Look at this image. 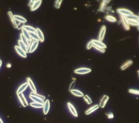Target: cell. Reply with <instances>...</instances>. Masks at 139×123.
Wrapping results in <instances>:
<instances>
[{
  "label": "cell",
  "instance_id": "60d3db41",
  "mask_svg": "<svg viewBox=\"0 0 139 123\" xmlns=\"http://www.w3.org/2000/svg\"><path fill=\"white\" fill-rule=\"evenodd\" d=\"M2 62L1 60H0V67H1V65H2Z\"/></svg>",
  "mask_w": 139,
  "mask_h": 123
},
{
  "label": "cell",
  "instance_id": "1f68e13d",
  "mask_svg": "<svg viewBox=\"0 0 139 123\" xmlns=\"http://www.w3.org/2000/svg\"><path fill=\"white\" fill-rule=\"evenodd\" d=\"M29 34L32 39H33L35 41H39V37L38 36L36 33H29Z\"/></svg>",
  "mask_w": 139,
  "mask_h": 123
},
{
  "label": "cell",
  "instance_id": "3957f363",
  "mask_svg": "<svg viewBox=\"0 0 139 123\" xmlns=\"http://www.w3.org/2000/svg\"><path fill=\"white\" fill-rule=\"evenodd\" d=\"M106 31H107V27H106V26H104V25H103V26H102V27H101L99 33V35H98V40H99V41H102L103 39H104Z\"/></svg>",
  "mask_w": 139,
  "mask_h": 123
},
{
  "label": "cell",
  "instance_id": "d4e9b609",
  "mask_svg": "<svg viewBox=\"0 0 139 123\" xmlns=\"http://www.w3.org/2000/svg\"><path fill=\"white\" fill-rule=\"evenodd\" d=\"M39 41H35L34 42V43L32 44V45L31 46V49H30V51L29 53H32L35 51V50L37 48L38 46L39 45Z\"/></svg>",
  "mask_w": 139,
  "mask_h": 123
},
{
  "label": "cell",
  "instance_id": "9c48e42d",
  "mask_svg": "<svg viewBox=\"0 0 139 123\" xmlns=\"http://www.w3.org/2000/svg\"><path fill=\"white\" fill-rule=\"evenodd\" d=\"M50 108V102L49 100H46L44 104V107H43V111H44V114H47L48 112H49Z\"/></svg>",
  "mask_w": 139,
  "mask_h": 123
},
{
  "label": "cell",
  "instance_id": "83f0119b",
  "mask_svg": "<svg viewBox=\"0 0 139 123\" xmlns=\"http://www.w3.org/2000/svg\"><path fill=\"white\" fill-rule=\"evenodd\" d=\"M105 19L109 22H113V23L114 22H116V19L115 17H114L112 15H107L105 17Z\"/></svg>",
  "mask_w": 139,
  "mask_h": 123
},
{
  "label": "cell",
  "instance_id": "6da1fadb",
  "mask_svg": "<svg viewBox=\"0 0 139 123\" xmlns=\"http://www.w3.org/2000/svg\"><path fill=\"white\" fill-rule=\"evenodd\" d=\"M117 12L120 15V16L127 17L134 14L133 11L125 8H118L117 9Z\"/></svg>",
  "mask_w": 139,
  "mask_h": 123
},
{
  "label": "cell",
  "instance_id": "2e32d148",
  "mask_svg": "<svg viewBox=\"0 0 139 123\" xmlns=\"http://www.w3.org/2000/svg\"><path fill=\"white\" fill-rule=\"evenodd\" d=\"M132 64H133V61H131V60H128V61H127L126 62H125V63H124L122 65V66H121V70L123 71V70H125L127 68H128V67H129Z\"/></svg>",
  "mask_w": 139,
  "mask_h": 123
},
{
  "label": "cell",
  "instance_id": "7402d4cb",
  "mask_svg": "<svg viewBox=\"0 0 139 123\" xmlns=\"http://www.w3.org/2000/svg\"><path fill=\"white\" fill-rule=\"evenodd\" d=\"M110 2V1H103L102 3H101V5L100 6V11L102 12L104 11L106 9V7H107V5L109 3V2Z\"/></svg>",
  "mask_w": 139,
  "mask_h": 123
},
{
  "label": "cell",
  "instance_id": "484cf974",
  "mask_svg": "<svg viewBox=\"0 0 139 123\" xmlns=\"http://www.w3.org/2000/svg\"><path fill=\"white\" fill-rule=\"evenodd\" d=\"M128 20H134V21H139V16L133 14L131 15L130 16H128L126 17Z\"/></svg>",
  "mask_w": 139,
  "mask_h": 123
},
{
  "label": "cell",
  "instance_id": "f35d334b",
  "mask_svg": "<svg viewBox=\"0 0 139 123\" xmlns=\"http://www.w3.org/2000/svg\"><path fill=\"white\" fill-rule=\"evenodd\" d=\"M107 115L108 117V118H109V119H112L114 118V115L112 113H109V114H107Z\"/></svg>",
  "mask_w": 139,
  "mask_h": 123
},
{
  "label": "cell",
  "instance_id": "277c9868",
  "mask_svg": "<svg viewBox=\"0 0 139 123\" xmlns=\"http://www.w3.org/2000/svg\"><path fill=\"white\" fill-rule=\"evenodd\" d=\"M120 19L124 28H125L126 30H127V31H129V30L130 29V26L128 23V19L126 18L125 16H120Z\"/></svg>",
  "mask_w": 139,
  "mask_h": 123
},
{
  "label": "cell",
  "instance_id": "ac0fdd59",
  "mask_svg": "<svg viewBox=\"0 0 139 123\" xmlns=\"http://www.w3.org/2000/svg\"><path fill=\"white\" fill-rule=\"evenodd\" d=\"M19 43V47L21 48V49L23 50V51L27 53L28 52V47L26 46V45H25L23 42H22L21 40H19L18 41Z\"/></svg>",
  "mask_w": 139,
  "mask_h": 123
},
{
  "label": "cell",
  "instance_id": "ba28073f",
  "mask_svg": "<svg viewBox=\"0 0 139 123\" xmlns=\"http://www.w3.org/2000/svg\"><path fill=\"white\" fill-rule=\"evenodd\" d=\"M109 99V97L108 95H103V97H102V98L101 99L100 101L99 106L102 108H104L106 104H107V102H108Z\"/></svg>",
  "mask_w": 139,
  "mask_h": 123
},
{
  "label": "cell",
  "instance_id": "4fadbf2b",
  "mask_svg": "<svg viewBox=\"0 0 139 123\" xmlns=\"http://www.w3.org/2000/svg\"><path fill=\"white\" fill-rule=\"evenodd\" d=\"M36 33L37 34L38 36L39 37V41L40 42H44V40H45V37H44V34H43V33L42 32V31L40 30L39 28H37V32Z\"/></svg>",
  "mask_w": 139,
  "mask_h": 123
},
{
  "label": "cell",
  "instance_id": "8d00e7d4",
  "mask_svg": "<svg viewBox=\"0 0 139 123\" xmlns=\"http://www.w3.org/2000/svg\"><path fill=\"white\" fill-rule=\"evenodd\" d=\"M76 80H74V81H73L71 82V84H70V87H69V91H71V90L74 89V88L75 87V85H76Z\"/></svg>",
  "mask_w": 139,
  "mask_h": 123
},
{
  "label": "cell",
  "instance_id": "52a82bcc",
  "mask_svg": "<svg viewBox=\"0 0 139 123\" xmlns=\"http://www.w3.org/2000/svg\"><path fill=\"white\" fill-rule=\"evenodd\" d=\"M92 41L93 45H94V46L102 48L104 49H106V48H107V46L104 43H103L102 41H99L98 40H92Z\"/></svg>",
  "mask_w": 139,
  "mask_h": 123
},
{
  "label": "cell",
  "instance_id": "b9f144b4",
  "mask_svg": "<svg viewBox=\"0 0 139 123\" xmlns=\"http://www.w3.org/2000/svg\"><path fill=\"white\" fill-rule=\"evenodd\" d=\"M0 123H3V121H2V119L1 118H0Z\"/></svg>",
  "mask_w": 139,
  "mask_h": 123
},
{
  "label": "cell",
  "instance_id": "7c38bea8",
  "mask_svg": "<svg viewBox=\"0 0 139 123\" xmlns=\"http://www.w3.org/2000/svg\"><path fill=\"white\" fill-rule=\"evenodd\" d=\"M27 82L28 84V85L29 86L30 88H31L32 92L35 93H37V89L36 88H35V85L33 83V82L32 81V80L29 78H27Z\"/></svg>",
  "mask_w": 139,
  "mask_h": 123
},
{
  "label": "cell",
  "instance_id": "ab89813d",
  "mask_svg": "<svg viewBox=\"0 0 139 123\" xmlns=\"http://www.w3.org/2000/svg\"><path fill=\"white\" fill-rule=\"evenodd\" d=\"M35 2V1H30L29 4H28V6H29V7H32L33 6V4H34Z\"/></svg>",
  "mask_w": 139,
  "mask_h": 123
},
{
  "label": "cell",
  "instance_id": "ffe728a7",
  "mask_svg": "<svg viewBox=\"0 0 139 123\" xmlns=\"http://www.w3.org/2000/svg\"><path fill=\"white\" fill-rule=\"evenodd\" d=\"M29 98L33 100V101H34L35 102H38V103H40V104H44V103H45L44 100H42V99H40L38 97L33 96V95H30Z\"/></svg>",
  "mask_w": 139,
  "mask_h": 123
},
{
  "label": "cell",
  "instance_id": "f546056e",
  "mask_svg": "<svg viewBox=\"0 0 139 123\" xmlns=\"http://www.w3.org/2000/svg\"><path fill=\"white\" fill-rule=\"evenodd\" d=\"M128 23L129 26H138L139 24V22L134 21V20H128Z\"/></svg>",
  "mask_w": 139,
  "mask_h": 123
},
{
  "label": "cell",
  "instance_id": "e575fe53",
  "mask_svg": "<svg viewBox=\"0 0 139 123\" xmlns=\"http://www.w3.org/2000/svg\"><path fill=\"white\" fill-rule=\"evenodd\" d=\"M128 92L130 93L131 94H135V95H139V90L134 89H129Z\"/></svg>",
  "mask_w": 139,
  "mask_h": 123
},
{
  "label": "cell",
  "instance_id": "d590c367",
  "mask_svg": "<svg viewBox=\"0 0 139 123\" xmlns=\"http://www.w3.org/2000/svg\"><path fill=\"white\" fill-rule=\"evenodd\" d=\"M62 0H58V1H55V5H54L55 8L57 9L60 8V6H61V4H62Z\"/></svg>",
  "mask_w": 139,
  "mask_h": 123
},
{
  "label": "cell",
  "instance_id": "5b68a950",
  "mask_svg": "<svg viewBox=\"0 0 139 123\" xmlns=\"http://www.w3.org/2000/svg\"><path fill=\"white\" fill-rule=\"evenodd\" d=\"M17 97H18V98L20 101V102H21L22 106L24 107H27L28 105V103L27 101L26 98H25L24 95L22 93L17 94Z\"/></svg>",
  "mask_w": 139,
  "mask_h": 123
},
{
  "label": "cell",
  "instance_id": "f1b7e54d",
  "mask_svg": "<svg viewBox=\"0 0 139 123\" xmlns=\"http://www.w3.org/2000/svg\"><path fill=\"white\" fill-rule=\"evenodd\" d=\"M30 105L32 107H33L35 108H42L44 107V104H40V103H38V102H31V104H30Z\"/></svg>",
  "mask_w": 139,
  "mask_h": 123
},
{
  "label": "cell",
  "instance_id": "5bb4252c",
  "mask_svg": "<svg viewBox=\"0 0 139 123\" xmlns=\"http://www.w3.org/2000/svg\"><path fill=\"white\" fill-rule=\"evenodd\" d=\"M99 107H100L99 105H94V106L91 107L90 108H89V109L85 111V114L87 115H89L91 113H92V112L95 111L96 110H98Z\"/></svg>",
  "mask_w": 139,
  "mask_h": 123
},
{
  "label": "cell",
  "instance_id": "9a60e30c",
  "mask_svg": "<svg viewBox=\"0 0 139 123\" xmlns=\"http://www.w3.org/2000/svg\"><path fill=\"white\" fill-rule=\"evenodd\" d=\"M28 86V82H26V83H25L24 84H22V85H21L19 87V88L17 89V91L16 92V94H18L20 93H21L23 92L24 91H25V89H26Z\"/></svg>",
  "mask_w": 139,
  "mask_h": 123
},
{
  "label": "cell",
  "instance_id": "cb8c5ba5",
  "mask_svg": "<svg viewBox=\"0 0 139 123\" xmlns=\"http://www.w3.org/2000/svg\"><path fill=\"white\" fill-rule=\"evenodd\" d=\"M14 17L16 21H19L20 22H22V23H26L27 22V20L26 19H25L24 17H22L21 16L19 15H14Z\"/></svg>",
  "mask_w": 139,
  "mask_h": 123
},
{
  "label": "cell",
  "instance_id": "7a4b0ae2",
  "mask_svg": "<svg viewBox=\"0 0 139 123\" xmlns=\"http://www.w3.org/2000/svg\"><path fill=\"white\" fill-rule=\"evenodd\" d=\"M91 72V69L89 68H86V67H82V68H79L75 70V73L77 74H79V75H83V74H86L88 73H89Z\"/></svg>",
  "mask_w": 139,
  "mask_h": 123
},
{
  "label": "cell",
  "instance_id": "30bf717a",
  "mask_svg": "<svg viewBox=\"0 0 139 123\" xmlns=\"http://www.w3.org/2000/svg\"><path fill=\"white\" fill-rule=\"evenodd\" d=\"M15 49L16 52L20 55V56L24 57V58H26V57H27V55H26V53H25L23 50L20 48L19 46H15Z\"/></svg>",
  "mask_w": 139,
  "mask_h": 123
},
{
  "label": "cell",
  "instance_id": "7bdbcfd3",
  "mask_svg": "<svg viewBox=\"0 0 139 123\" xmlns=\"http://www.w3.org/2000/svg\"><path fill=\"white\" fill-rule=\"evenodd\" d=\"M138 31H139V26H138Z\"/></svg>",
  "mask_w": 139,
  "mask_h": 123
},
{
  "label": "cell",
  "instance_id": "74e56055",
  "mask_svg": "<svg viewBox=\"0 0 139 123\" xmlns=\"http://www.w3.org/2000/svg\"><path fill=\"white\" fill-rule=\"evenodd\" d=\"M93 47V43L92 40H91L89 42H88L87 45V49H90Z\"/></svg>",
  "mask_w": 139,
  "mask_h": 123
},
{
  "label": "cell",
  "instance_id": "4dcf8cb0",
  "mask_svg": "<svg viewBox=\"0 0 139 123\" xmlns=\"http://www.w3.org/2000/svg\"><path fill=\"white\" fill-rule=\"evenodd\" d=\"M83 98H84V100H85V101L87 102L88 104L90 105V104H92V100L89 96H88V95H84V97H83Z\"/></svg>",
  "mask_w": 139,
  "mask_h": 123
},
{
  "label": "cell",
  "instance_id": "ee69618b",
  "mask_svg": "<svg viewBox=\"0 0 139 123\" xmlns=\"http://www.w3.org/2000/svg\"><path fill=\"white\" fill-rule=\"evenodd\" d=\"M138 75H139V71H138Z\"/></svg>",
  "mask_w": 139,
  "mask_h": 123
},
{
  "label": "cell",
  "instance_id": "4316f807",
  "mask_svg": "<svg viewBox=\"0 0 139 123\" xmlns=\"http://www.w3.org/2000/svg\"><path fill=\"white\" fill-rule=\"evenodd\" d=\"M20 38H21V41L24 42V43L26 45V46H29V41L27 39H26V37H25L24 36V35L22 34V33L20 34Z\"/></svg>",
  "mask_w": 139,
  "mask_h": 123
},
{
  "label": "cell",
  "instance_id": "8992f818",
  "mask_svg": "<svg viewBox=\"0 0 139 123\" xmlns=\"http://www.w3.org/2000/svg\"><path fill=\"white\" fill-rule=\"evenodd\" d=\"M67 105L68 108H69V111L71 112V113L73 115H74V117H77L78 116V113L76 111V110L75 107L74 106V105H73L71 103V102H67Z\"/></svg>",
  "mask_w": 139,
  "mask_h": 123
},
{
  "label": "cell",
  "instance_id": "8fae6325",
  "mask_svg": "<svg viewBox=\"0 0 139 123\" xmlns=\"http://www.w3.org/2000/svg\"><path fill=\"white\" fill-rule=\"evenodd\" d=\"M8 15H9V16L10 17V19L12 21V22L13 23V26L15 28H18V25H17V23H16V21L15 19L14 15H13L12 11H9L8 12Z\"/></svg>",
  "mask_w": 139,
  "mask_h": 123
},
{
  "label": "cell",
  "instance_id": "e0dca14e",
  "mask_svg": "<svg viewBox=\"0 0 139 123\" xmlns=\"http://www.w3.org/2000/svg\"><path fill=\"white\" fill-rule=\"evenodd\" d=\"M71 93L75 95V96L78 97H84V93H83V92H82L81 91H79V90L78 89H72L71 91H70Z\"/></svg>",
  "mask_w": 139,
  "mask_h": 123
},
{
  "label": "cell",
  "instance_id": "d6986e66",
  "mask_svg": "<svg viewBox=\"0 0 139 123\" xmlns=\"http://www.w3.org/2000/svg\"><path fill=\"white\" fill-rule=\"evenodd\" d=\"M41 3H42L41 0L35 1V2H34V3L33 4V6L31 7V11H35V10L37 9L40 7V5H41Z\"/></svg>",
  "mask_w": 139,
  "mask_h": 123
},
{
  "label": "cell",
  "instance_id": "603a6c76",
  "mask_svg": "<svg viewBox=\"0 0 139 123\" xmlns=\"http://www.w3.org/2000/svg\"><path fill=\"white\" fill-rule=\"evenodd\" d=\"M22 34L24 35V36L26 37V39L28 40L29 41H31L32 40V38L31 36H30L29 33L26 30H25L24 28H22Z\"/></svg>",
  "mask_w": 139,
  "mask_h": 123
},
{
  "label": "cell",
  "instance_id": "836d02e7",
  "mask_svg": "<svg viewBox=\"0 0 139 123\" xmlns=\"http://www.w3.org/2000/svg\"><path fill=\"white\" fill-rule=\"evenodd\" d=\"M92 47L94 48H95V49H96L97 51L100 52L101 53H104L105 52V49L102 48L98 47H97V46H94V45H93V47Z\"/></svg>",
  "mask_w": 139,
  "mask_h": 123
},
{
  "label": "cell",
  "instance_id": "d6a6232c",
  "mask_svg": "<svg viewBox=\"0 0 139 123\" xmlns=\"http://www.w3.org/2000/svg\"><path fill=\"white\" fill-rule=\"evenodd\" d=\"M30 95H33V96H34V97L39 98L42 99V100H44L45 99V97L43 96V95H41L38 94H37V93H33V92H31V94H30Z\"/></svg>",
  "mask_w": 139,
  "mask_h": 123
},
{
  "label": "cell",
  "instance_id": "44dd1931",
  "mask_svg": "<svg viewBox=\"0 0 139 123\" xmlns=\"http://www.w3.org/2000/svg\"><path fill=\"white\" fill-rule=\"evenodd\" d=\"M22 28H24L25 30L29 32V33H36L37 32V29H35L33 27L29 26H24L22 27Z\"/></svg>",
  "mask_w": 139,
  "mask_h": 123
}]
</instances>
